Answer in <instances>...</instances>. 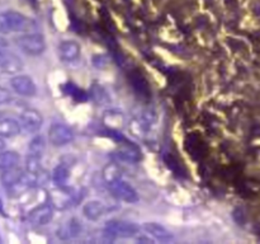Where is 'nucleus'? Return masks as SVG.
Instances as JSON below:
<instances>
[{
	"mask_svg": "<svg viewBox=\"0 0 260 244\" xmlns=\"http://www.w3.org/2000/svg\"><path fill=\"white\" fill-rule=\"evenodd\" d=\"M140 231V226L134 221L118 220V219H112L108 220L104 225V235L109 236L112 239L117 238H132L137 235Z\"/></svg>",
	"mask_w": 260,
	"mask_h": 244,
	"instance_id": "f257e3e1",
	"label": "nucleus"
},
{
	"mask_svg": "<svg viewBox=\"0 0 260 244\" xmlns=\"http://www.w3.org/2000/svg\"><path fill=\"white\" fill-rule=\"evenodd\" d=\"M15 45L28 56H40L46 50V40L41 33H25L15 38Z\"/></svg>",
	"mask_w": 260,
	"mask_h": 244,
	"instance_id": "f03ea898",
	"label": "nucleus"
},
{
	"mask_svg": "<svg viewBox=\"0 0 260 244\" xmlns=\"http://www.w3.org/2000/svg\"><path fill=\"white\" fill-rule=\"evenodd\" d=\"M47 139L52 146L62 147L74 141L75 134H74L73 129L69 127L68 125L62 124V122H53L48 127Z\"/></svg>",
	"mask_w": 260,
	"mask_h": 244,
	"instance_id": "7ed1b4c3",
	"label": "nucleus"
},
{
	"mask_svg": "<svg viewBox=\"0 0 260 244\" xmlns=\"http://www.w3.org/2000/svg\"><path fill=\"white\" fill-rule=\"evenodd\" d=\"M108 191L112 193L114 198L119 201H123L127 203H135L139 201V193L137 191L129 185L128 182L123 179V178H118L112 182L106 183Z\"/></svg>",
	"mask_w": 260,
	"mask_h": 244,
	"instance_id": "20e7f679",
	"label": "nucleus"
},
{
	"mask_svg": "<svg viewBox=\"0 0 260 244\" xmlns=\"http://www.w3.org/2000/svg\"><path fill=\"white\" fill-rule=\"evenodd\" d=\"M29 20L23 14L17 12H2L0 13V35L19 32L27 28Z\"/></svg>",
	"mask_w": 260,
	"mask_h": 244,
	"instance_id": "39448f33",
	"label": "nucleus"
},
{
	"mask_svg": "<svg viewBox=\"0 0 260 244\" xmlns=\"http://www.w3.org/2000/svg\"><path fill=\"white\" fill-rule=\"evenodd\" d=\"M19 124L28 134H36L43 125V117L40 111L35 108H25L19 114Z\"/></svg>",
	"mask_w": 260,
	"mask_h": 244,
	"instance_id": "423d86ee",
	"label": "nucleus"
},
{
	"mask_svg": "<svg viewBox=\"0 0 260 244\" xmlns=\"http://www.w3.org/2000/svg\"><path fill=\"white\" fill-rule=\"evenodd\" d=\"M48 198H50L51 206L58 208V210H65V208L70 207L74 202L78 201L76 195H74L66 186L56 187L55 190L51 191Z\"/></svg>",
	"mask_w": 260,
	"mask_h": 244,
	"instance_id": "0eeeda50",
	"label": "nucleus"
},
{
	"mask_svg": "<svg viewBox=\"0 0 260 244\" xmlns=\"http://www.w3.org/2000/svg\"><path fill=\"white\" fill-rule=\"evenodd\" d=\"M116 157L118 158L121 162L124 163H131V164H135V163H139L140 160L142 159V151L136 144H132V142H128L126 139L121 140L118 147L114 151Z\"/></svg>",
	"mask_w": 260,
	"mask_h": 244,
	"instance_id": "6e6552de",
	"label": "nucleus"
},
{
	"mask_svg": "<svg viewBox=\"0 0 260 244\" xmlns=\"http://www.w3.org/2000/svg\"><path fill=\"white\" fill-rule=\"evenodd\" d=\"M10 86L17 94L22 97H35L37 93V86L33 79L28 75H14L10 79Z\"/></svg>",
	"mask_w": 260,
	"mask_h": 244,
	"instance_id": "1a4fd4ad",
	"label": "nucleus"
},
{
	"mask_svg": "<svg viewBox=\"0 0 260 244\" xmlns=\"http://www.w3.org/2000/svg\"><path fill=\"white\" fill-rule=\"evenodd\" d=\"M53 219V207L51 203H42L36 206L28 212V221L33 226H45Z\"/></svg>",
	"mask_w": 260,
	"mask_h": 244,
	"instance_id": "9d476101",
	"label": "nucleus"
},
{
	"mask_svg": "<svg viewBox=\"0 0 260 244\" xmlns=\"http://www.w3.org/2000/svg\"><path fill=\"white\" fill-rule=\"evenodd\" d=\"M81 47L76 41L65 40L61 41L57 47V55L62 63H74L80 57Z\"/></svg>",
	"mask_w": 260,
	"mask_h": 244,
	"instance_id": "9b49d317",
	"label": "nucleus"
},
{
	"mask_svg": "<svg viewBox=\"0 0 260 244\" xmlns=\"http://www.w3.org/2000/svg\"><path fill=\"white\" fill-rule=\"evenodd\" d=\"M22 60L13 52L0 50V70L5 74H17L22 70Z\"/></svg>",
	"mask_w": 260,
	"mask_h": 244,
	"instance_id": "f8f14e48",
	"label": "nucleus"
},
{
	"mask_svg": "<svg viewBox=\"0 0 260 244\" xmlns=\"http://www.w3.org/2000/svg\"><path fill=\"white\" fill-rule=\"evenodd\" d=\"M81 230H83V225L80 220L76 218H70L58 226L57 236L63 240H69V239L76 238L81 233Z\"/></svg>",
	"mask_w": 260,
	"mask_h": 244,
	"instance_id": "ddd939ff",
	"label": "nucleus"
},
{
	"mask_svg": "<svg viewBox=\"0 0 260 244\" xmlns=\"http://www.w3.org/2000/svg\"><path fill=\"white\" fill-rule=\"evenodd\" d=\"M142 229L146 231V234L149 236H152L154 239L160 241H169L173 239V233L169 229L165 228L164 225L159 223H155V221H147V223L142 224Z\"/></svg>",
	"mask_w": 260,
	"mask_h": 244,
	"instance_id": "4468645a",
	"label": "nucleus"
},
{
	"mask_svg": "<svg viewBox=\"0 0 260 244\" xmlns=\"http://www.w3.org/2000/svg\"><path fill=\"white\" fill-rule=\"evenodd\" d=\"M102 121H103L104 126L112 132H119L126 124L123 113L117 109H109V111L104 112Z\"/></svg>",
	"mask_w": 260,
	"mask_h": 244,
	"instance_id": "2eb2a0df",
	"label": "nucleus"
},
{
	"mask_svg": "<svg viewBox=\"0 0 260 244\" xmlns=\"http://www.w3.org/2000/svg\"><path fill=\"white\" fill-rule=\"evenodd\" d=\"M106 214V206L99 200H90L83 206V215L90 221H98Z\"/></svg>",
	"mask_w": 260,
	"mask_h": 244,
	"instance_id": "dca6fc26",
	"label": "nucleus"
},
{
	"mask_svg": "<svg viewBox=\"0 0 260 244\" xmlns=\"http://www.w3.org/2000/svg\"><path fill=\"white\" fill-rule=\"evenodd\" d=\"M22 131V126L17 119L0 118V136L3 139L18 136Z\"/></svg>",
	"mask_w": 260,
	"mask_h": 244,
	"instance_id": "f3484780",
	"label": "nucleus"
},
{
	"mask_svg": "<svg viewBox=\"0 0 260 244\" xmlns=\"http://www.w3.org/2000/svg\"><path fill=\"white\" fill-rule=\"evenodd\" d=\"M51 179L56 187H63V186L68 185V180L70 179V169H69L68 165H56L52 170V174H51Z\"/></svg>",
	"mask_w": 260,
	"mask_h": 244,
	"instance_id": "a211bd4d",
	"label": "nucleus"
},
{
	"mask_svg": "<svg viewBox=\"0 0 260 244\" xmlns=\"http://www.w3.org/2000/svg\"><path fill=\"white\" fill-rule=\"evenodd\" d=\"M20 162V155L14 150H3L0 151V170H7L18 167Z\"/></svg>",
	"mask_w": 260,
	"mask_h": 244,
	"instance_id": "6ab92c4d",
	"label": "nucleus"
},
{
	"mask_svg": "<svg viewBox=\"0 0 260 244\" xmlns=\"http://www.w3.org/2000/svg\"><path fill=\"white\" fill-rule=\"evenodd\" d=\"M23 177H24V172L22 169H19L18 167H14L10 168V169L3 170V174L0 177V179H2V183L5 187L10 188L14 185H17L18 182H20Z\"/></svg>",
	"mask_w": 260,
	"mask_h": 244,
	"instance_id": "aec40b11",
	"label": "nucleus"
},
{
	"mask_svg": "<svg viewBox=\"0 0 260 244\" xmlns=\"http://www.w3.org/2000/svg\"><path fill=\"white\" fill-rule=\"evenodd\" d=\"M102 175H103L104 182L108 183L112 182L114 179H118V178H122V170L119 169V167L114 163H109L102 170Z\"/></svg>",
	"mask_w": 260,
	"mask_h": 244,
	"instance_id": "412c9836",
	"label": "nucleus"
},
{
	"mask_svg": "<svg viewBox=\"0 0 260 244\" xmlns=\"http://www.w3.org/2000/svg\"><path fill=\"white\" fill-rule=\"evenodd\" d=\"M45 147H46L45 139H43L42 135H37V136L33 137V139L29 141V144H28V152H29V154H35V155H40V157H42L43 152H45Z\"/></svg>",
	"mask_w": 260,
	"mask_h": 244,
	"instance_id": "4be33fe9",
	"label": "nucleus"
},
{
	"mask_svg": "<svg viewBox=\"0 0 260 244\" xmlns=\"http://www.w3.org/2000/svg\"><path fill=\"white\" fill-rule=\"evenodd\" d=\"M12 99V93H10L7 88H4V86H0V104L9 103Z\"/></svg>",
	"mask_w": 260,
	"mask_h": 244,
	"instance_id": "5701e85b",
	"label": "nucleus"
},
{
	"mask_svg": "<svg viewBox=\"0 0 260 244\" xmlns=\"http://www.w3.org/2000/svg\"><path fill=\"white\" fill-rule=\"evenodd\" d=\"M136 241H139V243H151L152 240L150 238H144V235H140L139 238L136 239Z\"/></svg>",
	"mask_w": 260,
	"mask_h": 244,
	"instance_id": "b1692460",
	"label": "nucleus"
},
{
	"mask_svg": "<svg viewBox=\"0 0 260 244\" xmlns=\"http://www.w3.org/2000/svg\"><path fill=\"white\" fill-rule=\"evenodd\" d=\"M4 149H5V141H4V139L0 136V151H3Z\"/></svg>",
	"mask_w": 260,
	"mask_h": 244,
	"instance_id": "393cba45",
	"label": "nucleus"
},
{
	"mask_svg": "<svg viewBox=\"0 0 260 244\" xmlns=\"http://www.w3.org/2000/svg\"><path fill=\"white\" fill-rule=\"evenodd\" d=\"M0 117H2V113H0Z\"/></svg>",
	"mask_w": 260,
	"mask_h": 244,
	"instance_id": "a878e982",
	"label": "nucleus"
}]
</instances>
